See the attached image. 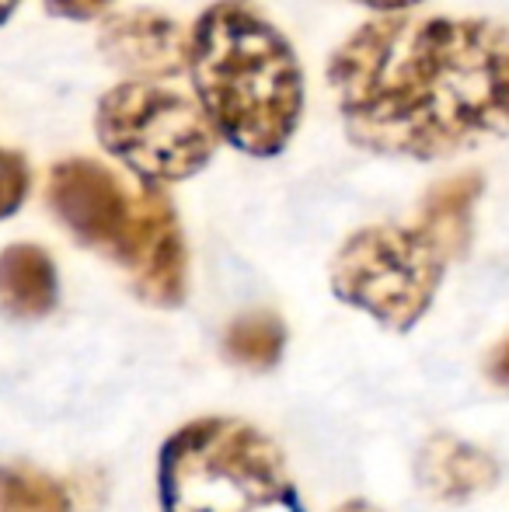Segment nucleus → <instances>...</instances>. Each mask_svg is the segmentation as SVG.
Instances as JSON below:
<instances>
[{
  "label": "nucleus",
  "mask_w": 509,
  "mask_h": 512,
  "mask_svg": "<svg viewBox=\"0 0 509 512\" xmlns=\"http://www.w3.org/2000/svg\"><path fill=\"white\" fill-rule=\"evenodd\" d=\"M123 269L140 300L154 307H178L189 290V251L175 203L164 185H143L136 192V227L126 244Z\"/></svg>",
  "instance_id": "obj_7"
},
{
  "label": "nucleus",
  "mask_w": 509,
  "mask_h": 512,
  "mask_svg": "<svg viewBox=\"0 0 509 512\" xmlns=\"http://www.w3.org/2000/svg\"><path fill=\"white\" fill-rule=\"evenodd\" d=\"M485 196V178L478 171H464V175H450L436 182L433 189L422 196L419 206V227L447 251V258H464L475 237V206Z\"/></svg>",
  "instance_id": "obj_11"
},
{
  "label": "nucleus",
  "mask_w": 509,
  "mask_h": 512,
  "mask_svg": "<svg viewBox=\"0 0 509 512\" xmlns=\"http://www.w3.org/2000/svg\"><path fill=\"white\" fill-rule=\"evenodd\" d=\"M286 324L272 310H252L227 324L224 356L241 370H272L283 356Z\"/></svg>",
  "instance_id": "obj_12"
},
{
  "label": "nucleus",
  "mask_w": 509,
  "mask_h": 512,
  "mask_svg": "<svg viewBox=\"0 0 509 512\" xmlns=\"http://www.w3.org/2000/svg\"><path fill=\"white\" fill-rule=\"evenodd\" d=\"M192 95L227 147L276 157L304 119L297 49L252 0H217L189 32Z\"/></svg>",
  "instance_id": "obj_2"
},
{
  "label": "nucleus",
  "mask_w": 509,
  "mask_h": 512,
  "mask_svg": "<svg viewBox=\"0 0 509 512\" xmlns=\"http://www.w3.org/2000/svg\"><path fill=\"white\" fill-rule=\"evenodd\" d=\"M0 512H70V492L32 464H0Z\"/></svg>",
  "instance_id": "obj_13"
},
{
  "label": "nucleus",
  "mask_w": 509,
  "mask_h": 512,
  "mask_svg": "<svg viewBox=\"0 0 509 512\" xmlns=\"http://www.w3.org/2000/svg\"><path fill=\"white\" fill-rule=\"evenodd\" d=\"M335 512H381V509L370 506V502H363V499H353V502H342Z\"/></svg>",
  "instance_id": "obj_18"
},
{
  "label": "nucleus",
  "mask_w": 509,
  "mask_h": 512,
  "mask_svg": "<svg viewBox=\"0 0 509 512\" xmlns=\"http://www.w3.org/2000/svg\"><path fill=\"white\" fill-rule=\"evenodd\" d=\"M49 209L77 244L123 262L136 227V196L116 175L91 157H67L49 171Z\"/></svg>",
  "instance_id": "obj_6"
},
{
  "label": "nucleus",
  "mask_w": 509,
  "mask_h": 512,
  "mask_svg": "<svg viewBox=\"0 0 509 512\" xmlns=\"http://www.w3.org/2000/svg\"><path fill=\"white\" fill-rule=\"evenodd\" d=\"M95 133L109 157L133 171L140 185L196 178L224 143L196 95L133 77L98 98Z\"/></svg>",
  "instance_id": "obj_4"
},
{
  "label": "nucleus",
  "mask_w": 509,
  "mask_h": 512,
  "mask_svg": "<svg viewBox=\"0 0 509 512\" xmlns=\"http://www.w3.org/2000/svg\"><path fill=\"white\" fill-rule=\"evenodd\" d=\"M21 0H0V25H7V21L14 18V11H18Z\"/></svg>",
  "instance_id": "obj_19"
},
{
  "label": "nucleus",
  "mask_w": 509,
  "mask_h": 512,
  "mask_svg": "<svg viewBox=\"0 0 509 512\" xmlns=\"http://www.w3.org/2000/svg\"><path fill=\"white\" fill-rule=\"evenodd\" d=\"M98 49L133 81H164L189 74V32L171 14L136 7L102 21Z\"/></svg>",
  "instance_id": "obj_8"
},
{
  "label": "nucleus",
  "mask_w": 509,
  "mask_h": 512,
  "mask_svg": "<svg viewBox=\"0 0 509 512\" xmlns=\"http://www.w3.org/2000/svg\"><path fill=\"white\" fill-rule=\"evenodd\" d=\"M60 297L56 262L39 244H7L0 251V314L11 321H39Z\"/></svg>",
  "instance_id": "obj_10"
},
{
  "label": "nucleus",
  "mask_w": 509,
  "mask_h": 512,
  "mask_svg": "<svg viewBox=\"0 0 509 512\" xmlns=\"http://www.w3.org/2000/svg\"><path fill=\"white\" fill-rule=\"evenodd\" d=\"M353 4L367 7V11H374V14H405V11H412V7L426 4V0H353Z\"/></svg>",
  "instance_id": "obj_17"
},
{
  "label": "nucleus",
  "mask_w": 509,
  "mask_h": 512,
  "mask_svg": "<svg viewBox=\"0 0 509 512\" xmlns=\"http://www.w3.org/2000/svg\"><path fill=\"white\" fill-rule=\"evenodd\" d=\"M419 485L440 502H468L496 488L499 464L478 446L464 443L457 436H429L415 460Z\"/></svg>",
  "instance_id": "obj_9"
},
{
  "label": "nucleus",
  "mask_w": 509,
  "mask_h": 512,
  "mask_svg": "<svg viewBox=\"0 0 509 512\" xmlns=\"http://www.w3.org/2000/svg\"><path fill=\"white\" fill-rule=\"evenodd\" d=\"M32 192V168L21 150L0 147V220L14 216Z\"/></svg>",
  "instance_id": "obj_14"
},
{
  "label": "nucleus",
  "mask_w": 509,
  "mask_h": 512,
  "mask_svg": "<svg viewBox=\"0 0 509 512\" xmlns=\"http://www.w3.org/2000/svg\"><path fill=\"white\" fill-rule=\"evenodd\" d=\"M112 4H116V0H46L49 14L67 18V21H91L109 11Z\"/></svg>",
  "instance_id": "obj_15"
},
{
  "label": "nucleus",
  "mask_w": 509,
  "mask_h": 512,
  "mask_svg": "<svg viewBox=\"0 0 509 512\" xmlns=\"http://www.w3.org/2000/svg\"><path fill=\"white\" fill-rule=\"evenodd\" d=\"M349 143L450 161L509 136V28L482 14H377L325 67Z\"/></svg>",
  "instance_id": "obj_1"
},
{
  "label": "nucleus",
  "mask_w": 509,
  "mask_h": 512,
  "mask_svg": "<svg viewBox=\"0 0 509 512\" xmlns=\"http://www.w3.org/2000/svg\"><path fill=\"white\" fill-rule=\"evenodd\" d=\"M485 370H489L492 384L506 387V391H509V335L496 345V349L489 352V363H485Z\"/></svg>",
  "instance_id": "obj_16"
},
{
  "label": "nucleus",
  "mask_w": 509,
  "mask_h": 512,
  "mask_svg": "<svg viewBox=\"0 0 509 512\" xmlns=\"http://www.w3.org/2000/svg\"><path fill=\"white\" fill-rule=\"evenodd\" d=\"M447 251L419 223H374L332 258V293L391 331H412L447 276Z\"/></svg>",
  "instance_id": "obj_5"
},
{
  "label": "nucleus",
  "mask_w": 509,
  "mask_h": 512,
  "mask_svg": "<svg viewBox=\"0 0 509 512\" xmlns=\"http://www.w3.org/2000/svg\"><path fill=\"white\" fill-rule=\"evenodd\" d=\"M161 512H304L279 446L241 418H199L164 443Z\"/></svg>",
  "instance_id": "obj_3"
}]
</instances>
